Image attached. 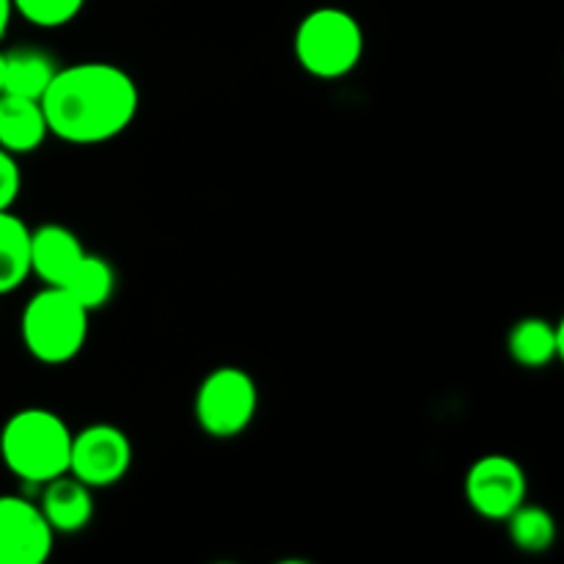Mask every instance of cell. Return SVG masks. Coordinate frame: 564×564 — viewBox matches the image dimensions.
Masks as SVG:
<instances>
[{"label":"cell","mask_w":564,"mask_h":564,"mask_svg":"<svg viewBox=\"0 0 564 564\" xmlns=\"http://www.w3.org/2000/svg\"><path fill=\"white\" fill-rule=\"evenodd\" d=\"M88 308L61 286H44L22 312V341L42 364H66L83 350L88 336Z\"/></svg>","instance_id":"obj_3"},{"label":"cell","mask_w":564,"mask_h":564,"mask_svg":"<svg viewBox=\"0 0 564 564\" xmlns=\"http://www.w3.org/2000/svg\"><path fill=\"white\" fill-rule=\"evenodd\" d=\"M31 275V229L9 209L0 213V295Z\"/></svg>","instance_id":"obj_13"},{"label":"cell","mask_w":564,"mask_h":564,"mask_svg":"<svg viewBox=\"0 0 564 564\" xmlns=\"http://www.w3.org/2000/svg\"><path fill=\"white\" fill-rule=\"evenodd\" d=\"M113 286H116V275L113 268L105 262L102 257H94V253H83L80 262L75 264L66 281L61 284V290L69 292L83 308L94 312V308L105 306L113 295Z\"/></svg>","instance_id":"obj_15"},{"label":"cell","mask_w":564,"mask_h":564,"mask_svg":"<svg viewBox=\"0 0 564 564\" xmlns=\"http://www.w3.org/2000/svg\"><path fill=\"white\" fill-rule=\"evenodd\" d=\"M44 485H47V488H44L39 510H42L50 529L61 534H72L86 529L94 516L91 488H88L86 482H80L77 477H66V474H61V477L50 479V482Z\"/></svg>","instance_id":"obj_10"},{"label":"cell","mask_w":564,"mask_h":564,"mask_svg":"<svg viewBox=\"0 0 564 564\" xmlns=\"http://www.w3.org/2000/svg\"><path fill=\"white\" fill-rule=\"evenodd\" d=\"M47 132L69 143L110 141L138 113V86L124 69L102 61L58 69L39 99Z\"/></svg>","instance_id":"obj_1"},{"label":"cell","mask_w":564,"mask_h":564,"mask_svg":"<svg viewBox=\"0 0 564 564\" xmlns=\"http://www.w3.org/2000/svg\"><path fill=\"white\" fill-rule=\"evenodd\" d=\"M259 391L248 372L220 367L204 378L196 394V419L213 438H235L257 416Z\"/></svg>","instance_id":"obj_5"},{"label":"cell","mask_w":564,"mask_h":564,"mask_svg":"<svg viewBox=\"0 0 564 564\" xmlns=\"http://www.w3.org/2000/svg\"><path fill=\"white\" fill-rule=\"evenodd\" d=\"M83 246L66 226L44 224L31 231V273L44 281V286H61L66 275L80 262Z\"/></svg>","instance_id":"obj_9"},{"label":"cell","mask_w":564,"mask_h":564,"mask_svg":"<svg viewBox=\"0 0 564 564\" xmlns=\"http://www.w3.org/2000/svg\"><path fill=\"white\" fill-rule=\"evenodd\" d=\"M11 3L33 25L58 28L75 20L86 0H11Z\"/></svg>","instance_id":"obj_17"},{"label":"cell","mask_w":564,"mask_h":564,"mask_svg":"<svg viewBox=\"0 0 564 564\" xmlns=\"http://www.w3.org/2000/svg\"><path fill=\"white\" fill-rule=\"evenodd\" d=\"M527 474L507 455H485L466 477V499L488 521H507L527 501Z\"/></svg>","instance_id":"obj_7"},{"label":"cell","mask_w":564,"mask_h":564,"mask_svg":"<svg viewBox=\"0 0 564 564\" xmlns=\"http://www.w3.org/2000/svg\"><path fill=\"white\" fill-rule=\"evenodd\" d=\"M507 347H510L512 361L521 364V367H549L562 352V328H554L549 319L527 317L510 330Z\"/></svg>","instance_id":"obj_12"},{"label":"cell","mask_w":564,"mask_h":564,"mask_svg":"<svg viewBox=\"0 0 564 564\" xmlns=\"http://www.w3.org/2000/svg\"><path fill=\"white\" fill-rule=\"evenodd\" d=\"M47 138V121L39 99L0 94V149L25 154L42 147Z\"/></svg>","instance_id":"obj_11"},{"label":"cell","mask_w":564,"mask_h":564,"mask_svg":"<svg viewBox=\"0 0 564 564\" xmlns=\"http://www.w3.org/2000/svg\"><path fill=\"white\" fill-rule=\"evenodd\" d=\"M42 510L20 496H0V564H42L53 551Z\"/></svg>","instance_id":"obj_8"},{"label":"cell","mask_w":564,"mask_h":564,"mask_svg":"<svg viewBox=\"0 0 564 564\" xmlns=\"http://www.w3.org/2000/svg\"><path fill=\"white\" fill-rule=\"evenodd\" d=\"M132 463V444L113 424H91L72 435L69 474L88 488H108L124 479Z\"/></svg>","instance_id":"obj_6"},{"label":"cell","mask_w":564,"mask_h":564,"mask_svg":"<svg viewBox=\"0 0 564 564\" xmlns=\"http://www.w3.org/2000/svg\"><path fill=\"white\" fill-rule=\"evenodd\" d=\"M20 187H22V174H20V165H17L14 154L0 149V213L9 209L11 204L17 202L20 196Z\"/></svg>","instance_id":"obj_18"},{"label":"cell","mask_w":564,"mask_h":564,"mask_svg":"<svg viewBox=\"0 0 564 564\" xmlns=\"http://www.w3.org/2000/svg\"><path fill=\"white\" fill-rule=\"evenodd\" d=\"M11 11H14V3L11 0H0V39H3L6 28L11 22Z\"/></svg>","instance_id":"obj_19"},{"label":"cell","mask_w":564,"mask_h":564,"mask_svg":"<svg viewBox=\"0 0 564 564\" xmlns=\"http://www.w3.org/2000/svg\"><path fill=\"white\" fill-rule=\"evenodd\" d=\"M3 83H6V55L0 53V94H3Z\"/></svg>","instance_id":"obj_20"},{"label":"cell","mask_w":564,"mask_h":564,"mask_svg":"<svg viewBox=\"0 0 564 564\" xmlns=\"http://www.w3.org/2000/svg\"><path fill=\"white\" fill-rule=\"evenodd\" d=\"M507 521H510L512 543H516L521 551H529V554L549 551L556 538L554 518H551L545 510H540V507L521 505L510 518H507Z\"/></svg>","instance_id":"obj_16"},{"label":"cell","mask_w":564,"mask_h":564,"mask_svg":"<svg viewBox=\"0 0 564 564\" xmlns=\"http://www.w3.org/2000/svg\"><path fill=\"white\" fill-rule=\"evenodd\" d=\"M72 430L47 408H25L6 422L0 433V457L22 482L44 485L69 474Z\"/></svg>","instance_id":"obj_2"},{"label":"cell","mask_w":564,"mask_h":564,"mask_svg":"<svg viewBox=\"0 0 564 564\" xmlns=\"http://www.w3.org/2000/svg\"><path fill=\"white\" fill-rule=\"evenodd\" d=\"M364 55V31L356 17L345 9L312 11L295 31V58L308 75L319 80L345 77Z\"/></svg>","instance_id":"obj_4"},{"label":"cell","mask_w":564,"mask_h":564,"mask_svg":"<svg viewBox=\"0 0 564 564\" xmlns=\"http://www.w3.org/2000/svg\"><path fill=\"white\" fill-rule=\"evenodd\" d=\"M55 72L58 69H55L50 55L42 53V50H14V53L6 55L3 94L42 99Z\"/></svg>","instance_id":"obj_14"}]
</instances>
